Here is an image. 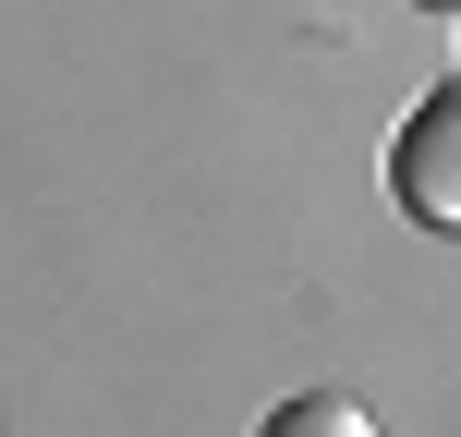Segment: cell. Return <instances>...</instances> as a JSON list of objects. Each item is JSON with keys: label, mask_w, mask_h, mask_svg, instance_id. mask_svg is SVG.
Here are the masks:
<instances>
[{"label": "cell", "mask_w": 461, "mask_h": 437, "mask_svg": "<svg viewBox=\"0 0 461 437\" xmlns=\"http://www.w3.org/2000/svg\"><path fill=\"white\" fill-rule=\"evenodd\" d=\"M389 183H401V207H413L425 231H449V219H461V97H425V110L401 122Z\"/></svg>", "instance_id": "cell-1"}, {"label": "cell", "mask_w": 461, "mask_h": 437, "mask_svg": "<svg viewBox=\"0 0 461 437\" xmlns=\"http://www.w3.org/2000/svg\"><path fill=\"white\" fill-rule=\"evenodd\" d=\"M255 437H376V414H365L352 389H303V401H279Z\"/></svg>", "instance_id": "cell-2"}, {"label": "cell", "mask_w": 461, "mask_h": 437, "mask_svg": "<svg viewBox=\"0 0 461 437\" xmlns=\"http://www.w3.org/2000/svg\"><path fill=\"white\" fill-rule=\"evenodd\" d=\"M425 13H449V0H425Z\"/></svg>", "instance_id": "cell-3"}]
</instances>
